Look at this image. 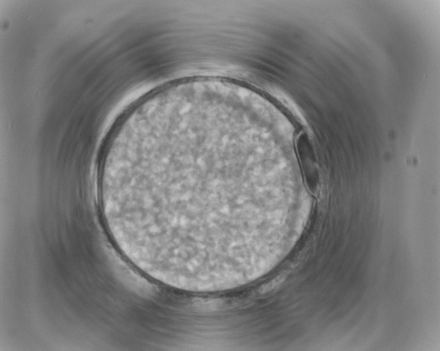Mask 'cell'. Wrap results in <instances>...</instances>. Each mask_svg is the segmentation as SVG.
Returning <instances> with one entry per match:
<instances>
[{
  "instance_id": "1",
  "label": "cell",
  "mask_w": 440,
  "mask_h": 351,
  "mask_svg": "<svg viewBox=\"0 0 440 351\" xmlns=\"http://www.w3.org/2000/svg\"><path fill=\"white\" fill-rule=\"evenodd\" d=\"M252 144L207 131L164 129L124 150L118 175L155 252L177 270L249 247Z\"/></svg>"
}]
</instances>
